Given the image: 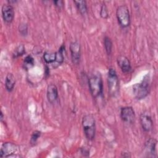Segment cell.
Returning a JSON list of instances; mask_svg holds the SVG:
<instances>
[{
  "label": "cell",
  "instance_id": "1",
  "mask_svg": "<svg viewBox=\"0 0 158 158\" xmlns=\"http://www.w3.org/2000/svg\"><path fill=\"white\" fill-rule=\"evenodd\" d=\"M88 85L91 94L94 98L100 96L103 91V83L102 77L99 73L92 74L88 79Z\"/></svg>",
  "mask_w": 158,
  "mask_h": 158
},
{
  "label": "cell",
  "instance_id": "2",
  "mask_svg": "<svg viewBox=\"0 0 158 158\" xmlns=\"http://www.w3.org/2000/svg\"><path fill=\"white\" fill-rule=\"evenodd\" d=\"M82 126L86 138L93 140L96 134V122L94 117L91 114H86L82 118Z\"/></svg>",
  "mask_w": 158,
  "mask_h": 158
},
{
  "label": "cell",
  "instance_id": "3",
  "mask_svg": "<svg viewBox=\"0 0 158 158\" xmlns=\"http://www.w3.org/2000/svg\"><path fill=\"white\" fill-rule=\"evenodd\" d=\"M133 93L137 99H142L147 96L150 89V77L146 75L139 83L135 84L133 87Z\"/></svg>",
  "mask_w": 158,
  "mask_h": 158
},
{
  "label": "cell",
  "instance_id": "4",
  "mask_svg": "<svg viewBox=\"0 0 158 158\" xmlns=\"http://www.w3.org/2000/svg\"><path fill=\"white\" fill-rule=\"evenodd\" d=\"M108 91L112 97H115L119 93V81L114 68H109L107 76Z\"/></svg>",
  "mask_w": 158,
  "mask_h": 158
},
{
  "label": "cell",
  "instance_id": "5",
  "mask_svg": "<svg viewBox=\"0 0 158 158\" xmlns=\"http://www.w3.org/2000/svg\"><path fill=\"white\" fill-rule=\"evenodd\" d=\"M116 16L120 25L123 28L128 27L130 24V15L128 8L125 5L118 6L116 10Z\"/></svg>",
  "mask_w": 158,
  "mask_h": 158
},
{
  "label": "cell",
  "instance_id": "6",
  "mask_svg": "<svg viewBox=\"0 0 158 158\" xmlns=\"http://www.w3.org/2000/svg\"><path fill=\"white\" fill-rule=\"evenodd\" d=\"M19 151V147L13 143L6 142L2 144L1 151V157H8L13 154H15Z\"/></svg>",
  "mask_w": 158,
  "mask_h": 158
},
{
  "label": "cell",
  "instance_id": "7",
  "mask_svg": "<svg viewBox=\"0 0 158 158\" xmlns=\"http://www.w3.org/2000/svg\"><path fill=\"white\" fill-rule=\"evenodd\" d=\"M71 59L73 64L78 65L81 57V46L78 41L72 42L70 44Z\"/></svg>",
  "mask_w": 158,
  "mask_h": 158
},
{
  "label": "cell",
  "instance_id": "8",
  "mask_svg": "<svg viewBox=\"0 0 158 158\" xmlns=\"http://www.w3.org/2000/svg\"><path fill=\"white\" fill-rule=\"evenodd\" d=\"M120 117L123 122L128 123H132L134 122L135 119V113L131 107L126 106L121 109Z\"/></svg>",
  "mask_w": 158,
  "mask_h": 158
},
{
  "label": "cell",
  "instance_id": "9",
  "mask_svg": "<svg viewBox=\"0 0 158 158\" xmlns=\"http://www.w3.org/2000/svg\"><path fill=\"white\" fill-rule=\"evenodd\" d=\"M140 123L142 128L146 132L151 131L153 127V121L148 112H144L140 115Z\"/></svg>",
  "mask_w": 158,
  "mask_h": 158
},
{
  "label": "cell",
  "instance_id": "10",
  "mask_svg": "<svg viewBox=\"0 0 158 158\" xmlns=\"http://www.w3.org/2000/svg\"><path fill=\"white\" fill-rule=\"evenodd\" d=\"M2 16L4 21L7 23H10L14 18V10L11 4H4L1 9Z\"/></svg>",
  "mask_w": 158,
  "mask_h": 158
},
{
  "label": "cell",
  "instance_id": "11",
  "mask_svg": "<svg viewBox=\"0 0 158 158\" xmlns=\"http://www.w3.org/2000/svg\"><path fill=\"white\" fill-rule=\"evenodd\" d=\"M118 65L123 73H128L131 70V64L129 59L124 56H119L117 59Z\"/></svg>",
  "mask_w": 158,
  "mask_h": 158
},
{
  "label": "cell",
  "instance_id": "12",
  "mask_svg": "<svg viewBox=\"0 0 158 158\" xmlns=\"http://www.w3.org/2000/svg\"><path fill=\"white\" fill-rule=\"evenodd\" d=\"M58 98V90L57 86L54 84L48 85L47 88V99L48 101L52 104Z\"/></svg>",
  "mask_w": 158,
  "mask_h": 158
},
{
  "label": "cell",
  "instance_id": "13",
  "mask_svg": "<svg viewBox=\"0 0 158 158\" xmlns=\"http://www.w3.org/2000/svg\"><path fill=\"white\" fill-rule=\"evenodd\" d=\"M156 144L157 141L152 138H149L145 143L146 152L151 157L156 156Z\"/></svg>",
  "mask_w": 158,
  "mask_h": 158
},
{
  "label": "cell",
  "instance_id": "14",
  "mask_svg": "<svg viewBox=\"0 0 158 158\" xmlns=\"http://www.w3.org/2000/svg\"><path fill=\"white\" fill-rule=\"evenodd\" d=\"M15 84V79L12 73H7L6 77V81H5V86L6 89L10 92L13 90L14 86Z\"/></svg>",
  "mask_w": 158,
  "mask_h": 158
},
{
  "label": "cell",
  "instance_id": "15",
  "mask_svg": "<svg viewBox=\"0 0 158 158\" xmlns=\"http://www.w3.org/2000/svg\"><path fill=\"white\" fill-rule=\"evenodd\" d=\"M64 49H65V46H62L60 49H59V51L57 52H56V59L55 62L53 64V66L54 67H57L58 65H60L64 60V54H63V52H64Z\"/></svg>",
  "mask_w": 158,
  "mask_h": 158
},
{
  "label": "cell",
  "instance_id": "16",
  "mask_svg": "<svg viewBox=\"0 0 158 158\" xmlns=\"http://www.w3.org/2000/svg\"><path fill=\"white\" fill-rule=\"evenodd\" d=\"M73 2L75 4L79 12L83 15H85L87 12V6L86 1L84 0H80L74 1Z\"/></svg>",
  "mask_w": 158,
  "mask_h": 158
},
{
  "label": "cell",
  "instance_id": "17",
  "mask_svg": "<svg viewBox=\"0 0 158 158\" xmlns=\"http://www.w3.org/2000/svg\"><path fill=\"white\" fill-rule=\"evenodd\" d=\"M43 59L47 64H54L56 59V52L46 51L43 54Z\"/></svg>",
  "mask_w": 158,
  "mask_h": 158
},
{
  "label": "cell",
  "instance_id": "18",
  "mask_svg": "<svg viewBox=\"0 0 158 158\" xmlns=\"http://www.w3.org/2000/svg\"><path fill=\"white\" fill-rule=\"evenodd\" d=\"M104 45L107 55H110L112 49V42L108 36H105L104 39Z\"/></svg>",
  "mask_w": 158,
  "mask_h": 158
},
{
  "label": "cell",
  "instance_id": "19",
  "mask_svg": "<svg viewBox=\"0 0 158 158\" xmlns=\"http://www.w3.org/2000/svg\"><path fill=\"white\" fill-rule=\"evenodd\" d=\"M25 53V46L23 44H20L14 50L13 52V57L14 58H17L19 57V56H22Z\"/></svg>",
  "mask_w": 158,
  "mask_h": 158
},
{
  "label": "cell",
  "instance_id": "20",
  "mask_svg": "<svg viewBox=\"0 0 158 158\" xmlns=\"http://www.w3.org/2000/svg\"><path fill=\"white\" fill-rule=\"evenodd\" d=\"M34 65V59L31 56H27L23 60L24 68L27 70L30 69Z\"/></svg>",
  "mask_w": 158,
  "mask_h": 158
},
{
  "label": "cell",
  "instance_id": "21",
  "mask_svg": "<svg viewBox=\"0 0 158 158\" xmlns=\"http://www.w3.org/2000/svg\"><path fill=\"white\" fill-rule=\"evenodd\" d=\"M41 131H38V130H35L33 132L31 136V138H30V143L31 144H35L36 142V141L38 140V139L39 138V137L41 135Z\"/></svg>",
  "mask_w": 158,
  "mask_h": 158
},
{
  "label": "cell",
  "instance_id": "22",
  "mask_svg": "<svg viewBox=\"0 0 158 158\" xmlns=\"http://www.w3.org/2000/svg\"><path fill=\"white\" fill-rule=\"evenodd\" d=\"M19 33L22 36H26L28 33V26L26 23H22L19 27Z\"/></svg>",
  "mask_w": 158,
  "mask_h": 158
},
{
  "label": "cell",
  "instance_id": "23",
  "mask_svg": "<svg viewBox=\"0 0 158 158\" xmlns=\"http://www.w3.org/2000/svg\"><path fill=\"white\" fill-rule=\"evenodd\" d=\"M100 15L103 19H107L109 16L108 10L105 4H102V5L101 6V10H100Z\"/></svg>",
  "mask_w": 158,
  "mask_h": 158
},
{
  "label": "cell",
  "instance_id": "24",
  "mask_svg": "<svg viewBox=\"0 0 158 158\" xmlns=\"http://www.w3.org/2000/svg\"><path fill=\"white\" fill-rule=\"evenodd\" d=\"M53 3L55 4V6L58 7L59 9H61L64 7V2L61 0H58V1H54Z\"/></svg>",
  "mask_w": 158,
  "mask_h": 158
},
{
  "label": "cell",
  "instance_id": "25",
  "mask_svg": "<svg viewBox=\"0 0 158 158\" xmlns=\"http://www.w3.org/2000/svg\"><path fill=\"white\" fill-rule=\"evenodd\" d=\"M1 117H0V118H1V121H2V120H3V114H2V111H1Z\"/></svg>",
  "mask_w": 158,
  "mask_h": 158
}]
</instances>
